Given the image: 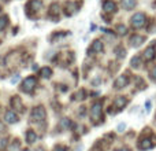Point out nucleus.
<instances>
[{
    "mask_svg": "<svg viewBox=\"0 0 156 151\" xmlns=\"http://www.w3.org/2000/svg\"><path fill=\"white\" fill-rule=\"evenodd\" d=\"M90 118L93 120V122L99 121V120L103 118V109L100 103H94L90 109Z\"/></svg>",
    "mask_w": 156,
    "mask_h": 151,
    "instance_id": "nucleus-5",
    "label": "nucleus"
},
{
    "mask_svg": "<svg viewBox=\"0 0 156 151\" xmlns=\"http://www.w3.org/2000/svg\"><path fill=\"white\" fill-rule=\"evenodd\" d=\"M36 84H37V80H36L34 77H27V78H25L23 81H22V85H21V89L23 92H32L33 89H34V87H36Z\"/></svg>",
    "mask_w": 156,
    "mask_h": 151,
    "instance_id": "nucleus-4",
    "label": "nucleus"
},
{
    "mask_svg": "<svg viewBox=\"0 0 156 151\" xmlns=\"http://www.w3.org/2000/svg\"><path fill=\"white\" fill-rule=\"evenodd\" d=\"M116 30H118V33L121 36H123L127 33V28L125 26V25H118V26H116Z\"/></svg>",
    "mask_w": 156,
    "mask_h": 151,
    "instance_id": "nucleus-23",
    "label": "nucleus"
},
{
    "mask_svg": "<svg viewBox=\"0 0 156 151\" xmlns=\"http://www.w3.org/2000/svg\"><path fill=\"white\" fill-rule=\"evenodd\" d=\"M5 131V127H4V124H3L2 121H0V133H3Z\"/></svg>",
    "mask_w": 156,
    "mask_h": 151,
    "instance_id": "nucleus-32",
    "label": "nucleus"
},
{
    "mask_svg": "<svg viewBox=\"0 0 156 151\" xmlns=\"http://www.w3.org/2000/svg\"><path fill=\"white\" fill-rule=\"evenodd\" d=\"M29 7L32 8V10L36 13V11H38L41 7H43V3H41L40 0H30V3H29Z\"/></svg>",
    "mask_w": 156,
    "mask_h": 151,
    "instance_id": "nucleus-17",
    "label": "nucleus"
},
{
    "mask_svg": "<svg viewBox=\"0 0 156 151\" xmlns=\"http://www.w3.org/2000/svg\"><path fill=\"white\" fill-rule=\"evenodd\" d=\"M136 83H137V85H138V88H140V89L147 88V85H145V83H144V81H143V78L137 77V78H136Z\"/></svg>",
    "mask_w": 156,
    "mask_h": 151,
    "instance_id": "nucleus-25",
    "label": "nucleus"
},
{
    "mask_svg": "<svg viewBox=\"0 0 156 151\" xmlns=\"http://www.w3.org/2000/svg\"><path fill=\"white\" fill-rule=\"evenodd\" d=\"M5 25H7V17H5V15L0 17V30L4 29Z\"/></svg>",
    "mask_w": 156,
    "mask_h": 151,
    "instance_id": "nucleus-24",
    "label": "nucleus"
},
{
    "mask_svg": "<svg viewBox=\"0 0 156 151\" xmlns=\"http://www.w3.org/2000/svg\"><path fill=\"white\" fill-rule=\"evenodd\" d=\"M145 15H144L143 13H136L132 17V26L134 28V29H140V28H143L144 25H145Z\"/></svg>",
    "mask_w": 156,
    "mask_h": 151,
    "instance_id": "nucleus-3",
    "label": "nucleus"
},
{
    "mask_svg": "<svg viewBox=\"0 0 156 151\" xmlns=\"http://www.w3.org/2000/svg\"><path fill=\"white\" fill-rule=\"evenodd\" d=\"M90 51H94V52H103V43L100 40H96L93 41V44H92V48L89 50V52Z\"/></svg>",
    "mask_w": 156,
    "mask_h": 151,
    "instance_id": "nucleus-14",
    "label": "nucleus"
},
{
    "mask_svg": "<svg viewBox=\"0 0 156 151\" xmlns=\"http://www.w3.org/2000/svg\"><path fill=\"white\" fill-rule=\"evenodd\" d=\"M129 76L127 74H122V76H118V78L115 80V83H114V88L116 89H121V88H125V87L129 84Z\"/></svg>",
    "mask_w": 156,
    "mask_h": 151,
    "instance_id": "nucleus-6",
    "label": "nucleus"
},
{
    "mask_svg": "<svg viewBox=\"0 0 156 151\" xmlns=\"http://www.w3.org/2000/svg\"><path fill=\"white\" fill-rule=\"evenodd\" d=\"M36 140H37V135H36V132L32 131V129H29L26 132V142L29 144H32V143H34Z\"/></svg>",
    "mask_w": 156,
    "mask_h": 151,
    "instance_id": "nucleus-13",
    "label": "nucleus"
},
{
    "mask_svg": "<svg viewBox=\"0 0 156 151\" xmlns=\"http://www.w3.org/2000/svg\"><path fill=\"white\" fill-rule=\"evenodd\" d=\"M149 110H151V102L148 100V102H147V111H149Z\"/></svg>",
    "mask_w": 156,
    "mask_h": 151,
    "instance_id": "nucleus-34",
    "label": "nucleus"
},
{
    "mask_svg": "<svg viewBox=\"0 0 156 151\" xmlns=\"http://www.w3.org/2000/svg\"><path fill=\"white\" fill-rule=\"evenodd\" d=\"M60 127H62L63 129H67V128L71 127V121L69 118H63L62 121H60Z\"/></svg>",
    "mask_w": 156,
    "mask_h": 151,
    "instance_id": "nucleus-22",
    "label": "nucleus"
},
{
    "mask_svg": "<svg viewBox=\"0 0 156 151\" xmlns=\"http://www.w3.org/2000/svg\"><path fill=\"white\" fill-rule=\"evenodd\" d=\"M36 151H44V150H43V149H41V147H40V149H37Z\"/></svg>",
    "mask_w": 156,
    "mask_h": 151,
    "instance_id": "nucleus-35",
    "label": "nucleus"
},
{
    "mask_svg": "<svg viewBox=\"0 0 156 151\" xmlns=\"http://www.w3.org/2000/svg\"><path fill=\"white\" fill-rule=\"evenodd\" d=\"M18 80H19V76H18V74H16V76H15V77H14V78H12V80H11V83H12V84H15V83H16V81H18Z\"/></svg>",
    "mask_w": 156,
    "mask_h": 151,
    "instance_id": "nucleus-33",
    "label": "nucleus"
},
{
    "mask_svg": "<svg viewBox=\"0 0 156 151\" xmlns=\"http://www.w3.org/2000/svg\"><path fill=\"white\" fill-rule=\"evenodd\" d=\"M155 144H156V138L154 135H149V136H145V133L143 135V138L140 139V142H138V144H137V147H138V150H141V151H145V150H149V149H152V147H155Z\"/></svg>",
    "mask_w": 156,
    "mask_h": 151,
    "instance_id": "nucleus-1",
    "label": "nucleus"
},
{
    "mask_svg": "<svg viewBox=\"0 0 156 151\" xmlns=\"http://www.w3.org/2000/svg\"><path fill=\"white\" fill-rule=\"evenodd\" d=\"M125 128H126V125L123 124V122H121V124L118 125V128H116V129H118V132H123V129Z\"/></svg>",
    "mask_w": 156,
    "mask_h": 151,
    "instance_id": "nucleus-30",
    "label": "nucleus"
},
{
    "mask_svg": "<svg viewBox=\"0 0 156 151\" xmlns=\"http://www.w3.org/2000/svg\"><path fill=\"white\" fill-rule=\"evenodd\" d=\"M52 151H67V149H66L65 146H62V144H56Z\"/></svg>",
    "mask_w": 156,
    "mask_h": 151,
    "instance_id": "nucleus-28",
    "label": "nucleus"
},
{
    "mask_svg": "<svg viewBox=\"0 0 156 151\" xmlns=\"http://www.w3.org/2000/svg\"><path fill=\"white\" fill-rule=\"evenodd\" d=\"M4 120H5V122H8V124H15V122L18 121V116H16L15 111L7 110L4 114Z\"/></svg>",
    "mask_w": 156,
    "mask_h": 151,
    "instance_id": "nucleus-7",
    "label": "nucleus"
},
{
    "mask_svg": "<svg viewBox=\"0 0 156 151\" xmlns=\"http://www.w3.org/2000/svg\"><path fill=\"white\" fill-rule=\"evenodd\" d=\"M30 118H32L33 122H40V121H44L47 118V111L43 106H36L34 109L32 110L30 113Z\"/></svg>",
    "mask_w": 156,
    "mask_h": 151,
    "instance_id": "nucleus-2",
    "label": "nucleus"
},
{
    "mask_svg": "<svg viewBox=\"0 0 156 151\" xmlns=\"http://www.w3.org/2000/svg\"><path fill=\"white\" fill-rule=\"evenodd\" d=\"M115 52H116V57L118 58H125V55H126V50L121 46H119L118 48H115Z\"/></svg>",
    "mask_w": 156,
    "mask_h": 151,
    "instance_id": "nucleus-21",
    "label": "nucleus"
},
{
    "mask_svg": "<svg viewBox=\"0 0 156 151\" xmlns=\"http://www.w3.org/2000/svg\"><path fill=\"white\" fill-rule=\"evenodd\" d=\"M155 54H156L155 47H148V48L144 51V59L145 61H152L155 58Z\"/></svg>",
    "mask_w": 156,
    "mask_h": 151,
    "instance_id": "nucleus-11",
    "label": "nucleus"
},
{
    "mask_svg": "<svg viewBox=\"0 0 156 151\" xmlns=\"http://www.w3.org/2000/svg\"><path fill=\"white\" fill-rule=\"evenodd\" d=\"M85 91H83V89H81V91H78V94L76 95V98H77V99L78 100H82L83 99V98H85Z\"/></svg>",
    "mask_w": 156,
    "mask_h": 151,
    "instance_id": "nucleus-27",
    "label": "nucleus"
},
{
    "mask_svg": "<svg viewBox=\"0 0 156 151\" xmlns=\"http://www.w3.org/2000/svg\"><path fill=\"white\" fill-rule=\"evenodd\" d=\"M8 149H10V151H19V149H21V143H19L18 140H14L12 143L8 146Z\"/></svg>",
    "mask_w": 156,
    "mask_h": 151,
    "instance_id": "nucleus-20",
    "label": "nucleus"
},
{
    "mask_svg": "<svg viewBox=\"0 0 156 151\" xmlns=\"http://www.w3.org/2000/svg\"><path fill=\"white\" fill-rule=\"evenodd\" d=\"M149 77H151L154 81H156V66H154V68L149 70Z\"/></svg>",
    "mask_w": 156,
    "mask_h": 151,
    "instance_id": "nucleus-26",
    "label": "nucleus"
},
{
    "mask_svg": "<svg viewBox=\"0 0 156 151\" xmlns=\"http://www.w3.org/2000/svg\"><path fill=\"white\" fill-rule=\"evenodd\" d=\"M114 151H130V149H127V147H119V149H115Z\"/></svg>",
    "mask_w": 156,
    "mask_h": 151,
    "instance_id": "nucleus-31",
    "label": "nucleus"
},
{
    "mask_svg": "<svg viewBox=\"0 0 156 151\" xmlns=\"http://www.w3.org/2000/svg\"><path fill=\"white\" fill-rule=\"evenodd\" d=\"M10 105H11V109H14V110H16V111H22V110H23V105H22L21 99H19L18 96H12V98H11Z\"/></svg>",
    "mask_w": 156,
    "mask_h": 151,
    "instance_id": "nucleus-8",
    "label": "nucleus"
},
{
    "mask_svg": "<svg viewBox=\"0 0 156 151\" xmlns=\"http://www.w3.org/2000/svg\"><path fill=\"white\" fill-rule=\"evenodd\" d=\"M144 41H145V37H144V36H140V35H134L130 37V44H132V47H134V48L140 47Z\"/></svg>",
    "mask_w": 156,
    "mask_h": 151,
    "instance_id": "nucleus-9",
    "label": "nucleus"
},
{
    "mask_svg": "<svg viewBox=\"0 0 156 151\" xmlns=\"http://www.w3.org/2000/svg\"><path fill=\"white\" fill-rule=\"evenodd\" d=\"M122 7L125 10H133L136 7V0H122Z\"/></svg>",
    "mask_w": 156,
    "mask_h": 151,
    "instance_id": "nucleus-15",
    "label": "nucleus"
},
{
    "mask_svg": "<svg viewBox=\"0 0 156 151\" xmlns=\"http://www.w3.org/2000/svg\"><path fill=\"white\" fill-rule=\"evenodd\" d=\"M40 74L43 76L44 78H49V77L52 76V70H51L49 68H43V69L40 70Z\"/></svg>",
    "mask_w": 156,
    "mask_h": 151,
    "instance_id": "nucleus-19",
    "label": "nucleus"
},
{
    "mask_svg": "<svg viewBox=\"0 0 156 151\" xmlns=\"http://www.w3.org/2000/svg\"><path fill=\"white\" fill-rule=\"evenodd\" d=\"M7 143H8V139L2 138V139H0V149H3V147H5V146H7Z\"/></svg>",
    "mask_w": 156,
    "mask_h": 151,
    "instance_id": "nucleus-29",
    "label": "nucleus"
},
{
    "mask_svg": "<svg viewBox=\"0 0 156 151\" xmlns=\"http://www.w3.org/2000/svg\"><path fill=\"white\" fill-rule=\"evenodd\" d=\"M25 151H30V150H25Z\"/></svg>",
    "mask_w": 156,
    "mask_h": 151,
    "instance_id": "nucleus-36",
    "label": "nucleus"
},
{
    "mask_svg": "<svg viewBox=\"0 0 156 151\" xmlns=\"http://www.w3.org/2000/svg\"><path fill=\"white\" fill-rule=\"evenodd\" d=\"M59 4H56V3H55V4H52L51 6V8H49V17H54L55 19L58 18V15H59Z\"/></svg>",
    "mask_w": 156,
    "mask_h": 151,
    "instance_id": "nucleus-16",
    "label": "nucleus"
},
{
    "mask_svg": "<svg viewBox=\"0 0 156 151\" xmlns=\"http://www.w3.org/2000/svg\"><path fill=\"white\" fill-rule=\"evenodd\" d=\"M127 102H129V100H127L126 96H118L115 99V102H114V106H115L118 110H122V109L127 105Z\"/></svg>",
    "mask_w": 156,
    "mask_h": 151,
    "instance_id": "nucleus-10",
    "label": "nucleus"
},
{
    "mask_svg": "<svg viewBox=\"0 0 156 151\" xmlns=\"http://www.w3.org/2000/svg\"><path fill=\"white\" fill-rule=\"evenodd\" d=\"M130 65H132L133 69H140V68H141V58L138 57V55L133 57L132 61H130Z\"/></svg>",
    "mask_w": 156,
    "mask_h": 151,
    "instance_id": "nucleus-18",
    "label": "nucleus"
},
{
    "mask_svg": "<svg viewBox=\"0 0 156 151\" xmlns=\"http://www.w3.org/2000/svg\"><path fill=\"white\" fill-rule=\"evenodd\" d=\"M103 8H104L107 13H115L116 11V4L114 2H111V0H107V2L104 3V6H103Z\"/></svg>",
    "mask_w": 156,
    "mask_h": 151,
    "instance_id": "nucleus-12",
    "label": "nucleus"
}]
</instances>
